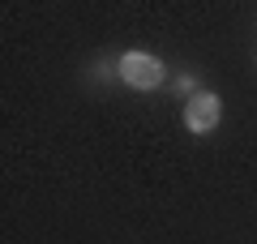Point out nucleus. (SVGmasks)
Wrapping results in <instances>:
<instances>
[{
    "label": "nucleus",
    "mask_w": 257,
    "mask_h": 244,
    "mask_svg": "<svg viewBox=\"0 0 257 244\" xmlns=\"http://www.w3.org/2000/svg\"><path fill=\"white\" fill-rule=\"evenodd\" d=\"M120 77L133 86V90H155V86H163V60L150 52H124L120 56Z\"/></svg>",
    "instance_id": "nucleus-1"
},
{
    "label": "nucleus",
    "mask_w": 257,
    "mask_h": 244,
    "mask_svg": "<svg viewBox=\"0 0 257 244\" xmlns=\"http://www.w3.org/2000/svg\"><path fill=\"white\" fill-rule=\"evenodd\" d=\"M219 120H223V99L214 90H202V94H193V99L184 103V129H189V133L206 137V133L219 129Z\"/></svg>",
    "instance_id": "nucleus-2"
},
{
    "label": "nucleus",
    "mask_w": 257,
    "mask_h": 244,
    "mask_svg": "<svg viewBox=\"0 0 257 244\" xmlns=\"http://www.w3.org/2000/svg\"><path fill=\"white\" fill-rule=\"evenodd\" d=\"M176 94H202L197 77H193V73H180V77H176Z\"/></svg>",
    "instance_id": "nucleus-3"
}]
</instances>
